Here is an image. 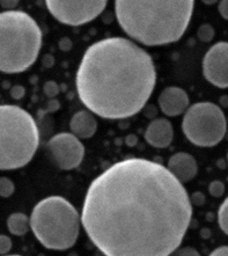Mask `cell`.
I'll return each mask as SVG.
<instances>
[{"label": "cell", "mask_w": 228, "mask_h": 256, "mask_svg": "<svg viewBox=\"0 0 228 256\" xmlns=\"http://www.w3.org/2000/svg\"><path fill=\"white\" fill-rule=\"evenodd\" d=\"M70 129L72 134L79 140H88L93 137L98 130V120L88 110L76 112L70 120Z\"/></svg>", "instance_id": "5bb4252c"}, {"label": "cell", "mask_w": 228, "mask_h": 256, "mask_svg": "<svg viewBox=\"0 0 228 256\" xmlns=\"http://www.w3.org/2000/svg\"><path fill=\"white\" fill-rule=\"evenodd\" d=\"M192 0H117L115 12L123 30L136 41L154 46L178 42L194 12Z\"/></svg>", "instance_id": "3957f363"}, {"label": "cell", "mask_w": 228, "mask_h": 256, "mask_svg": "<svg viewBox=\"0 0 228 256\" xmlns=\"http://www.w3.org/2000/svg\"><path fill=\"white\" fill-rule=\"evenodd\" d=\"M167 170L180 184H186L192 180L198 173L196 159L186 152H178L168 160Z\"/></svg>", "instance_id": "7c38bea8"}, {"label": "cell", "mask_w": 228, "mask_h": 256, "mask_svg": "<svg viewBox=\"0 0 228 256\" xmlns=\"http://www.w3.org/2000/svg\"><path fill=\"white\" fill-rule=\"evenodd\" d=\"M227 198L224 200L222 206H219L218 210V224L219 228L222 230V232L228 233V208H227Z\"/></svg>", "instance_id": "e0dca14e"}, {"label": "cell", "mask_w": 228, "mask_h": 256, "mask_svg": "<svg viewBox=\"0 0 228 256\" xmlns=\"http://www.w3.org/2000/svg\"><path fill=\"white\" fill-rule=\"evenodd\" d=\"M206 4H214V2H205Z\"/></svg>", "instance_id": "83f0119b"}, {"label": "cell", "mask_w": 228, "mask_h": 256, "mask_svg": "<svg viewBox=\"0 0 228 256\" xmlns=\"http://www.w3.org/2000/svg\"><path fill=\"white\" fill-rule=\"evenodd\" d=\"M12 240L5 234H0V255H6L12 250Z\"/></svg>", "instance_id": "44dd1931"}, {"label": "cell", "mask_w": 228, "mask_h": 256, "mask_svg": "<svg viewBox=\"0 0 228 256\" xmlns=\"http://www.w3.org/2000/svg\"><path fill=\"white\" fill-rule=\"evenodd\" d=\"M159 107L166 116H178L189 107V96L186 90L180 87H167L159 95Z\"/></svg>", "instance_id": "8fae6325"}, {"label": "cell", "mask_w": 228, "mask_h": 256, "mask_svg": "<svg viewBox=\"0 0 228 256\" xmlns=\"http://www.w3.org/2000/svg\"><path fill=\"white\" fill-rule=\"evenodd\" d=\"M208 192L213 197H220L225 194V184L222 181H213L208 186Z\"/></svg>", "instance_id": "d6986e66"}, {"label": "cell", "mask_w": 228, "mask_h": 256, "mask_svg": "<svg viewBox=\"0 0 228 256\" xmlns=\"http://www.w3.org/2000/svg\"><path fill=\"white\" fill-rule=\"evenodd\" d=\"M24 94H26V90L24 87L21 85H16L10 88V96L16 98V100H20V98L24 96Z\"/></svg>", "instance_id": "603a6c76"}, {"label": "cell", "mask_w": 228, "mask_h": 256, "mask_svg": "<svg viewBox=\"0 0 228 256\" xmlns=\"http://www.w3.org/2000/svg\"><path fill=\"white\" fill-rule=\"evenodd\" d=\"M2 4V7H5V8H13V7H16L18 5V2H0Z\"/></svg>", "instance_id": "4316f807"}, {"label": "cell", "mask_w": 228, "mask_h": 256, "mask_svg": "<svg viewBox=\"0 0 228 256\" xmlns=\"http://www.w3.org/2000/svg\"><path fill=\"white\" fill-rule=\"evenodd\" d=\"M192 219L190 197L164 164L115 162L88 186L82 222L104 256H169Z\"/></svg>", "instance_id": "6da1fadb"}, {"label": "cell", "mask_w": 228, "mask_h": 256, "mask_svg": "<svg viewBox=\"0 0 228 256\" xmlns=\"http://www.w3.org/2000/svg\"><path fill=\"white\" fill-rule=\"evenodd\" d=\"M42 30L22 10L0 13V72L13 74L27 70L38 60Z\"/></svg>", "instance_id": "277c9868"}, {"label": "cell", "mask_w": 228, "mask_h": 256, "mask_svg": "<svg viewBox=\"0 0 228 256\" xmlns=\"http://www.w3.org/2000/svg\"><path fill=\"white\" fill-rule=\"evenodd\" d=\"M218 10H219V13L220 16H222V18L225 20H227V16H228V6H227V2L226 0H222V2H219V6H218Z\"/></svg>", "instance_id": "d4e9b609"}, {"label": "cell", "mask_w": 228, "mask_h": 256, "mask_svg": "<svg viewBox=\"0 0 228 256\" xmlns=\"http://www.w3.org/2000/svg\"><path fill=\"white\" fill-rule=\"evenodd\" d=\"M46 151L52 162L60 170L79 167L84 156V146L79 138L68 132L54 134L46 142Z\"/></svg>", "instance_id": "9c48e42d"}, {"label": "cell", "mask_w": 228, "mask_h": 256, "mask_svg": "<svg viewBox=\"0 0 228 256\" xmlns=\"http://www.w3.org/2000/svg\"><path fill=\"white\" fill-rule=\"evenodd\" d=\"M227 130L222 109L212 102H198L186 109L182 131L188 140L200 148H212L224 140Z\"/></svg>", "instance_id": "52a82bcc"}, {"label": "cell", "mask_w": 228, "mask_h": 256, "mask_svg": "<svg viewBox=\"0 0 228 256\" xmlns=\"http://www.w3.org/2000/svg\"><path fill=\"white\" fill-rule=\"evenodd\" d=\"M7 228L13 236H22L30 230V220L27 214H22V212H16L7 219Z\"/></svg>", "instance_id": "9a60e30c"}, {"label": "cell", "mask_w": 228, "mask_h": 256, "mask_svg": "<svg viewBox=\"0 0 228 256\" xmlns=\"http://www.w3.org/2000/svg\"><path fill=\"white\" fill-rule=\"evenodd\" d=\"M29 220L36 239L48 250H66L78 240L79 212L64 197L50 196L40 200Z\"/></svg>", "instance_id": "8992f818"}, {"label": "cell", "mask_w": 228, "mask_h": 256, "mask_svg": "<svg viewBox=\"0 0 228 256\" xmlns=\"http://www.w3.org/2000/svg\"><path fill=\"white\" fill-rule=\"evenodd\" d=\"M7 256H21V255H7Z\"/></svg>", "instance_id": "f1b7e54d"}, {"label": "cell", "mask_w": 228, "mask_h": 256, "mask_svg": "<svg viewBox=\"0 0 228 256\" xmlns=\"http://www.w3.org/2000/svg\"><path fill=\"white\" fill-rule=\"evenodd\" d=\"M40 145L36 120L28 112L14 104L0 106V170L26 166Z\"/></svg>", "instance_id": "5b68a950"}, {"label": "cell", "mask_w": 228, "mask_h": 256, "mask_svg": "<svg viewBox=\"0 0 228 256\" xmlns=\"http://www.w3.org/2000/svg\"><path fill=\"white\" fill-rule=\"evenodd\" d=\"M197 35L202 42H211L213 38H214V29L210 24H202L198 28Z\"/></svg>", "instance_id": "ac0fdd59"}, {"label": "cell", "mask_w": 228, "mask_h": 256, "mask_svg": "<svg viewBox=\"0 0 228 256\" xmlns=\"http://www.w3.org/2000/svg\"><path fill=\"white\" fill-rule=\"evenodd\" d=\"M48 10L62 24L68 26H82L90 22L104 12L106 0H88V2H58L48 0L46 2Z\"/></svg>", "instance_id": "ba28073f"}, {"label": "cell", "mask_w": 228, "mask_h": 256, "mask_svg": "<svg viewBox=\"0 0 228 256\" xmlns=\"http://www.w3.org/2000/svg\"><path fill=\"white\" fill-rule=\"evenodd\" d=\"M14 190H16V186L10 178L6 176L0 178V197L8 198L14 194Z\"/></svg>", "instance_id": "2e32d148"}, {"label": "cell", "mask_w": 228, "mask_h": 256, "mask_svg": "<svg viewBox=\"0 0 228 256\" xmlns=\"http://www.w3.org/2000/svg\"><path fill=\"white\" fill-rule=\"evenodd\" d=\"M190 203H191V206H192V204L197 206H203V204L205 203V196L200 192H194V194H192V196L190 197Z\"/></svg>", "instance_id": "cb8c5ba5"}, {"label": "cell", "mask_w": 228, "mask_h": 256, "mask_svg": "<svg viewBox=\"0 0 228 256\" xmlns=\"http://www.w3.org/2000/svg\"><path fill=\"white\" fill-rule=\"evenodd\" d=\"M169 256H200V254L194 247H182L175 250Z\"/></svg>", "instance_id": "7402d4cb"}, {"label": "cell", "mask_w": 228, "mask_h": 256, "mask_svg": "<svg viewBox=\"0 0 228 256\" xmlns=\"http://www.w3.org/2000/svg\"><path fill=\"white\" fill-rule=\"evenodd\" d=\"M43 90H44V94H46L48 98H54V96H57L58 93H60V87H58L57 82H48L44 84Z\"/></svg>", "instance_id": "ffe728a7"}, {"label": "cell", "mask_w": 228, "mask_h": 256, "mask_svg": "<svg viewBox=\"0 0 228 256\" xmlns=\"http://www.w3.org/2000/svg\"><path fill=\"white\" fill-rule=\"evenodd\" d=\"M204 76L219 88L228 87V44L218 42L210 48L203 60Z\"/></svg>", "instance_id": "30bf717a"}, {"label": "cell", "mask_w": 228, "mask_h": 256, "mask_svg": "<svg viewBox=\"0 0 228 256\" xmlns=\"http://www.w3.org/2000/svg\"><path fill=\"white\" fill-rule=\"evenodd\" d=\"M208 256H228V248H227V246L218 247L216 250H213Z\"/></svg>", "instance_id": "484cf974"}, {"label": "cell", "mask_w": 228, "mask_h": 256, "mask_svg": "<svg viewBox=\"0 0 228 256\" xmlns=\"http://www.w3.org/2000/svg\"><path fill=\"white\" fill-rule=\"evenodd\" d=\"M156 84L152 57L130 40L108 38L88 46L76 72L80 101L106 120L138 114Z\"/></svg>", "instance_id": "7a4b0ae2"}, {"label": "cell", "mask_w": 228, "mask_h": 256, "mask_svg": "<svg viewBox=\"0 0 228 256\" xmlns=\"http://www.w3.org/2000/svg\"><path fill=\"white\" fill-rule=\"evenodd\" d=\"M145 140L156 148H166L172 144L174 137L172 123L167 118H156L145 131Z\"/></svg>", "instance_id": "4fadbf2b"}]
</instances>
